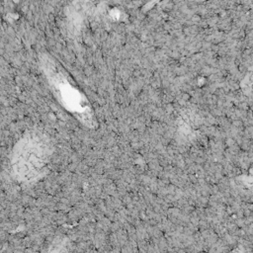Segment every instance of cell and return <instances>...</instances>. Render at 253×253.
Instances as JSON below:
<instances>
[{
  "label": "cell",
  "instance_id": "cell-1",
  "mask_svg": "<svg viewBox=\"0 0 253 253\" xmlns=\"http://www.w3.org/2000/svg\"><path fill=\"white\" fill-rule=\"evenodd\" d=\"M51 154L49 142L39 133H30L15 145L11 158L12 170L20 181L37 179L47 165Z\"/></svg>",
  "mask_w": 253,
  "mask_h": 253
}]
</instances>
